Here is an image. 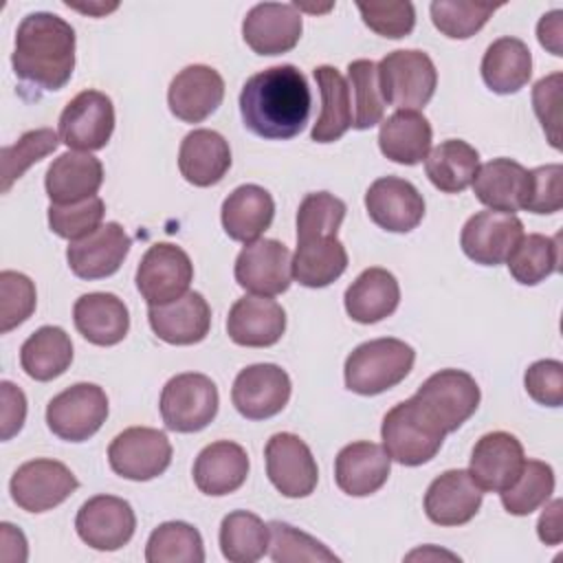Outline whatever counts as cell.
<instances>
[{"label": "cell", "mask_w": 563, "mask_h": 563, "mask_svg": "<svg viewBox=\"0 0 563 563\" xmlns=\"http://www.w3.org/2000/svg\"><path fill=\"white\" fill-rule=\"evenodd\" d=\"M11 64L15 77L33 88H64L75 70V29L55 13H29L18 24Z\"/></svg>", "instance_id": "7a4b0ae2"}, {"label": "cell", "mask_w": 563, "mask_h": 563, "mask_svg": "<svg viewBox=\"0 0 563 563\" xmlns=\"http://www.w3.org/2000/svg\"><path fill=\"white\" fill-rule=\"evenodd\" d=\"M286 330L284 308L260 295L240 297L227 317V334L235 345L244 347H271L275 345Z\"/></svg>", "instance_id": "cb8c5ba5"}, {"label": "cell", "mask_w": 563, "mask_h": 563, "mask_svg": "<svg viewBox=\"0 0 563 563\" xmlns=\"http://www.w3.org/2000/svg\"><path fill=\"white\" fill-rule=\"evenodd\" d=\"M2 394V440H11L24 424L26 418V396L20 387L9 380L0 383Z\"/></svg>", "instance_id": "9f6ffc18"}, {"label": "cell", "mask_w": 563, "mask_h": 563, "mask_svg": "<svg viewBox=\"0 0 563 563\" xmlns=\"http://www.w3.org/2000/svg\"><path fill=\"white\" fill-rule=\"evenodd\" d=\"M147 563H202L205 545L200 532L185 521H165L152 530L145 545Z\"/></svg>", "instance_id": "60d3db41"}, {"label": "cell", "mask_w": 563, "mask_h": 563, "mask_svg": "<svg viewBox=\"0 0 563 563\" xmlns=\"http://www.w3.org/2000/svg\"><path fill=\"white\" fill-rule=\"evenodd\" d=\"M147 321L161 341L169 345H194L209 334L211 308L200 292L187 290L165 306H150Z\"/></svg>", "instance_id": "d4e9b609"}, {"label": "cell", "mask_w": 563, "mask_h": 563, "mask_svg": "<svg viewBox=\"0 0 563 563\" xmlns=\"http://www.w3.org/2000/svg\"><path fill=\"white\" fill-rule=\"evenodd\" d=\"M521 238L523 222L515 213L484 209L464 222L460 246L475 264L497 266L508 260Z\"/></svg>", "instance_id": "9a60e30c"}, {"label": "cell", "mask_w": 563, "mask_h": 563, "mask_svg": "<svg viewBox=\"0 0 563 563\" xmlns=\"http://www.w3.org/2000/svg\"><path fill=\"white\" fill-rule=\"evenodd\" d=\"M103 165L90 152H64L46 169L44 187L53 205H75L97 196Z\"/></svg>", "instance_id": "4316f807"}, {"label": "cell", "mask_w": 563, "mask_h": 563, "mask_svg": "<svg viewBox=\"0 0 563 563\" xmlns=\"http://www.w3.org/2000/svg\"><path fill=\"white\" fill-rule=\"evenodd\" d=\"M347 268V251L336 235L297 240L292 277L306 288H325Z\"/></svg>", "instance_id": "8d00e7d4"}, {"label": "cell", "mask_w": 563, "mask_h": 563, "mask_svg": "<svg viewBox=\"0 0 563 563\" xmlns=\"http://www.w3.org/2000/svg\"><path fill=\"white\" fill-rule=\"evenodd\" d=\"M231 167V147L216 130H191L178 150L180 176L194 187H211L224 178Z\"/></svg>", "instance_id": "f546056e"}, {"label": "cell", "mask_w": 563, "mask_h": 563, "mask_svg": "<svg viewBox=\"0 0 563 563\" xmlns=\"http://www.w3.org/2000/svg\"><path fill=\"white\" fill-rule=\"evenodd\" d=\"M194 264L189 255L169 242L152 244L139 262L136 288L147 306H165L189 290Z\"/></svg>", "instance_id": "8fae6325"}, {"label": "cell", "mask_w": 563, "mask_h": 563, "mask_svg": "<svg viewBox=\"0 0 563 563\" xmlns=\"http://www.w3.org/2000/svg\"><path fill=\"white\" fill-rule=\"evenodd\" d=\"M526 455L521 442L508 431H490L482 435L468 462V473L482 490L501 493L515 484L523 468Z\"/></svg>", "instance_id": "ffe728a7"}, {"label": "cell", "mask_w": 563, "mask_h": 563, "mask_svg": "<svg viewBox=\"0 0 563 563\" xmlns=\"http://www.w3.org/2000/svg\"><path fill=\"white\" fill-rule=\"evenodd\" d=\"M433 130L418 110H396L378 130V147L383 156L400 165H418L431 152Z\"/></svg>", "instance_id": "d6a6232c"}, {"label": "cell", "mask_w": 563, "mask_h": 563, "mask_svg": "<svg viewBox=\"0 0 563 563\" xmlns=\"http://www.w3.org/2000/svg\"><path fill=\"white\" fill-rule=\"evenodd\" d=\"M319 92H321V112L312 125L310 139L317 143L339 141L354 123L352 95L347 79L334 66H317L312 70Z\"/></svg>", "instance_id": "e575fe53"}, {"label": "cell", "mask_w": 563, "mask_h": 563, "mask_svg": "<svg viewBox=\"0 0 563 563\" xmlns=\"http://www.w3.org/2000/svg\"><path fill=\"white\" fill-rule=\"evenodd\" d=\"M345 312L356 323H378L396 312L400 286L394 273L380 266L365 268L345 290Z\"/></svg>", "instance_id": "1f68e13d"}, {"label": "cell", "mask_w": 563, "mask_h": 563, "mask_svg": "<svg viewBox=\"0 0 563 563\" xmlns=\"http://www.w3.org/2000/svg\"><path fill=\"white\" fill-rule=\"evenodd\" d=\"M532 75V55L523 40L499 37L482 57V79L497 95H515Z\"/></svg>", "instance_id": "d590c367"}, {"label": "cell", "mask_w": 563, "mask_h": 563, "mask_svg": "<svg viewBox=\"0 0 563 563\" xmlns=\"http://www.w3.org/2000/svg\"><path fill=\"white\" fill-rule=\"evenodd\" d=\"M537 37L543 48H548L552 55H563V11H550L545 13L537 24Z\"/></svg>", "instance_id": "6f0895ef"}, {"label": "cell", "mask_w": 563, "mask_h": 563, "mask_svg": "<svg viewBox=\"0 0 563 563\" xmlns=\"http://www.w3.org/2000/svg\"><path fill=\"white\" fill-rule=\"evenodd\" d=\"M275 216L273 196L260 185H240L222 202L220 220L224 233L235 242H255Z\"/></svg>", "instance_id": "4dcf8cb0"}, {"label": "cell", "mask_w": 563, "mask_h": 563, "mask_svg": "<svg viewBox=\"0 0 563 563\" xmlns=\"http://www.w3.org/2000/svg\"><path fill=\"white\" fill-rule=\"evenodd\" d=\"M554 493V471L541 460H526L515 484L499 493L501 506L515 517H526L541 508Z\"/></svg>", "instance_id": "7bdbcfd3"}, {"label": "cell", "mask_w": 563, "mask_h": 563, "mask_svg": "<svg viewBox=\"0 0 563 563\" xmlns=\"http://www.w3.org/2000/svg\"><path fill=\"white\" fill-rule=\"evenodd\" d=\"M77 332L92 345L110 347L125 339L130 330L128 306L112 292H86L73 306Z\"/></svg>", "instance_id": "83f0119b"}, {"label": "cell", "mask_w": 563, "mask_h": 563, "mask_svg": "<svg viewBox=\"0 0 563 563\" xmlns=\"http://www.w3.org/2000/svg\"><path fill=\"white\" fill-rule=\"evenodd\" d=\"M376 68L380 95L389 106L398 110H420L431 101L438 86V70L424 51H391Z\"/></svg>", "instance_id": "8992f818"}, {"label": "cell", "mask_w": 563, "mask_h": 563, "mask_svg": "<svg viewBox=\"0 0 563 563\" xmlns=\"http://www.w3.org/2000/svg\"><path fill=\"white\" fill-rule=\"evenodd\" d=\"M132 240L119 222H106L90 235L75 240L66 249L68 268L79 279H103L114 275L125 255L130 253Z\"/></svg>", "instance_id": "44dd1931"}, {"label": "cell", "mask_w": 563, "mask_h": 563, "mask_svg": "<svg viewBox=\"0 0 563 563\" xmlns=\"http://www.w3.org/2000/svg\"><path fill=\"white\" fill-rule=\"evenodd\" d=\"M110 468L125 479L147 482L172 464L169 438L152 427L123 429L108 446Z\"/></svg>", "instance_id": "30bf717a"}, {"label": "cell", "mask_w": 563, "mask_h": 563, "mask_svg": "<svg viewBox=\"0 0 563 563\" xmlns=\"http://www.w3.org/2000/svg\"><path fill=\"white\" fill-rule=\"evenodd\" d=\"M62 143L59 134L53 132L51 128H40L24 132L13 145L2 147L0 158H2V194L11 189V185L37 161L48 156L51 152L57 150Z\"/></svg>", "instance_id": "bcb514c9"}, {"label": "cell", "mask_w": 563, "mask_h": 563, "mask_svg": "<svg viewBox=\"0 0 563 563\" xmlns=\"http://www.w3.org/2000/svg\"><path fill=\"white\" fill-rule=\"evenodd\" d=\"M224 99L222 75L205 64L185 66L169 84L167 106L185 123H200L211 117Z\"/></svg>", "instance_id": "7402d4cb"}, {"label": "cell", "mask_w": 563, "mask_h": 563, "mask_svg": "<svg viewBox=\"0 0 563 563\" xmlns=\"http://www.w3.org/2000/svg\"><path fill=\"white\" fill-rule=\"evenodd\" d=\"M108 418V396L95 383H77L53 396L46 405L48 429L66 442L92 438Z\"/></svg>", "instance_id": "ba28073f"}, {"label": "cell", "mask_w": 563, "mask_h": 563, "mask_svg": "<svg viewBox=\"0 0 563 563\" xmlns=\"http://www.w3.org/2000/svg\"><path fill=\"white\" fill-rule=\"evenodd\" d=\"M79 539L101 552H112L130 543L136 530L132 506L114 495H95L81 504L75 517Z\"/></svg>", "instance_id": "2e32d148"}, {"label": "cell", "mask_w": 563, "mask_h": 563, "mask_svg": "<svg viewBox=\"0 0 563 563\" xmlns=\"http://www.w3.org/2000/svg\"><path fill=\"white\" fill-rule=\"evenodd\" d=\"M106 205L99 196H92L88 200L75 202V205H53L48 207V227L55 235L64 240H81L97 231L103 222Z\"/></svg>", "instance_id": "681fc988"}, {"label": "cell", "mask_w": 563, "mask_h": 563, "mask_svg": "<svg viewBox=\"0 0 563 563\" xmlns=\"http://www.w3.org/2000/svg\"><path fill=\"white\" fill-rule=\"evenodd\" d=\"M79 482L73 471L57 460H29L11 475V499L26 512H46L64 504Z\"/></svg>", "instance_id": "7c38bea8"}, {"label": "cell", "mask_w": 563, "mask_h": 563, "mask_svg": "<svg viewBox=\"0 0 563 563\" xmlns=\"http://www.w3.org/2000/svg\"><path fill=\"white\" fill-rule=\"evenodd\" d=\"M365 209L376 227L389 233H409L424 218V198L413 183L383 176L365 191Z\"/></svg>", "instance_id": "ac0fdd59"}, {"label": "cell", "mask_w": 563, "mask_h": 563, "mask_svg": "<svg viewBox=\"0 0 563 563\" xmlns=\"http://www.w3.org/2000/svg\"><path fill=\"white\" fill-rule=\"evenodd\" d=\"M347 86L354 99V123L356 130H369L383 121L385 99L378 86V68L372 59H354L347 64Z\"/></svg>", "instance_id": "ee69618b"}, {"label": "cell", "mask_w": 563, "mask_h": 563, "mask_svg": "<svg viewBox=\"0 0 563 563\" xmlns=\"http://www.w3.org/2000/svg\"><path fill=\"white\" fill-rule=\"evenodd\" d=\"M391 471V457L376 442L345 444L334 460V482L350 497H367L383 488Z\"/></svg>", "instance_id": "484cf974"}, {"label": "cell", "mask_w": 563, "mask_h": 563, "mask_svg": "<svg viewBox=\"0 0 563 563\" xmlns=\"http://www.w3.org/2000/svg\"><path fill=\"white\" fill-rule=\"evenodd\" d=\"M249 477V455L231 440L207 444L194 462V482L200 493L222 497L235 493Z\"/></svg>", "instance_id": "f1b7e54d"}, {"label": "cell", "mask_w": 563, "mask_h": 563, "mask_svg": "<svg viewBox=\"0 0 563 563\" xmlns=\"http://www.w3.org/2000/svg\"><path fill=\"white\" fill-rule=\"evenodd\" d=\"M563 207V167L541 165L528 172L523 209L532 213H556Z\"/></svg>", "instance_id": "f5cc1de1"}, {"label": "cell", "mask_w": 563, "mask_h": 563, "mask_svg": "<svg viewBox=\"0 0 563 563\" xmlns=\"http://www.w3.org/2000/svg\"><path fill=\"white\" fill-rule=\"evenodd\" d=\"M114 132V106L101 90H81L59 114L57 134L75 152H97Z\"/></svg>", "instance_id": "9c48e42d"}, {"label": "cell", "mask_w": 563, "mask_h": 563, "mask_svg": "<svg viewBox=\"0 0 563 563\" xmlns=\"http://www.w3.org/2000/svg\"><path fill=\"white\" fill-rule=\"evenodd\" d=\"M310 88L292 64H279L251 75L240 92L244 128L268 141H286L303 132L310 119Z\"/></svg>", "instance_id": "6da1fadb"}, {"label": "cell", "mask_w": 563, "mask_h": 563, "mask_svg": "<svg viewBox=\"0 0 563 563\" xmlns=\"http://www.w3.org/2000/svg\"><path fill=\"white\" fill-rule=\"evenodd\" d=\"M290 376L275 363H255L233 380L231 400L249 420H266L277 416L290 400Z\"/></svg>", "instance_id": "e0dca14e"}, {"label": "cell", "mask_w": 563, "mask_h": 563, "mask_svg": "<svg viewBox=\"0 0 563 563\" xmlns=\"http://www.w3.org/2000/svg\"><path fill=\"white\" fill-rule=\"evenodd\" d=\"M218 405L220 396L216 383L198 372L172 376L158 400L165 427L176 433L202 431L216 418Z\"/></svg>", "instance_id": "52a82bcc"}, {"label": "cell", "mask_w": 563, "mask_h": 563, "mask_svg": "<svg viewBox=\"0 0 563 563\" xmlns=\"http://www.w3.org/2000/svg\"><path fill=\"white\" fill-rule=\"evenodd\" d=\"M561 73L539 79L532 88V108L552 147H561Z\"/></svg>", "instance_id": "db71d44e"}, {"label": "cell", "mask_w": 563, "mask_h": 563, "mask_svg": "<svg viewBox=\"0 0 563 563\" xmlns=\"http://www.w3.org/2000/svg\"><path fill=\"white\" fill-rule=\"evenodd\" d=\"M301 31V11L288 2H260L242 22V37L257 55H282L292 51Z\"/></svg>", "instance_id": "d6986e66"}, {"label": "cell", "mask_w": 563, "mask_h": 563, "mask_svg": "<svg viewBox=\"0 0 563 563\" xmlns=\"http://www.w3.org/2000/svg\"><path fill=\"white\" fill-rule=\"evenodd\" d=\"M471 185L475 198L488 209L515 213L523 209L528 169L512 158H493L477 167Z\"/></svg>", "instance_id": "836d02e7"}, {"label": "cell", "mask_w": 563, "mask_h": 563, "mask_svg": "<svg viewBox=\"0 0 563 563\" xmlns=\"http://www.w3.org/2000/svg\"><path fill=\"white\" fill-rule=\"evenodd\" d=\"M479 167V154L462 139H446L424 158V172L435 189L444 194L464 191Z\"/></svg>", "instance_id": "f35d334b"}, {"label": "cell", "mask_w": 563, "mask_h": 563, "mask_svg": "<svg viewBox=\"0 0 563 563\" xmlns=\"http://www.w3.org/2000/svg\"><path fill=\"white\" fill-rule=\"evenodd\" d=\"M266 475L271 484L290 499L308 497L319 482V468L310 446L295 433L282 431L264 446Z\"/></svg>", "instance_id": "4fadbf2b"}, {"label": "cell", "mask_w": 563, "mask_h": 563, "mask_svg": "<svg viewBox=\"0 0 563 563\" xmlns=\"http://www.w3.org/2000/svg\"><path fill=\"white\" fill-rule=\"evenodd\" d=\"M220 550L231 563H255L268 552V526L249 510H233L220 523Z\"/></svg>", "instance_id": "ab89813d"}, {"label": "cell", "mask_w": 563, "mask_h": 563, "mask_svg": "<svg viewBox=\"0 0 563 563\" xmlns=\"http://www.w3.org/2000/svg\"><path fill=\"white\" fill-rule=\"evenodd\" d=\"M345 211V202L328 191L308 194L297 211V240L336 235Z\"/></svg>", "instance_id": "c3c4849f"}, {"label": "cell", "mask_w": 563, "mask_h": 563, "mask_svg": "<svg viewBox=\"0 0 563 563\" xmlns=\"http://www.w3.org/2000/svg\"><path fill=\"white\" fill-rule=\"evenodd\" d=\"M416 361L409 343L391 336L361 343L345 358V387L361 396H376L407 378Z\"/></svg>", "instance_id": "3957f363"}, {"label": "cell", "mask_w": 563, "mask_h": 563, "mask_svg": "<svg viewBox=\"0 0 563 563\" xmlns=\"http://www.w3.org/2000/svg\"><path fill=\"white\" fill-rule=\"evenodd\" d=\"M356 9L367 29L389 40L407 37L416 26V9L411 2H356Z\"/></svg>", "instance_id": "816d5d0a"}, {"label": "cell", "mask_w": 563, "mask_h": 563, "mask_svg": "<svg viewBox=\"0 0 563 563\" xmlns=\"http://www.w3.org/2000/svg\"><path fill=\"white\" fill-rule=\"evenodd\" d=\"M35 286L33 282L15 271L0 273V332L7 334L24 323L35 310Z\"/></svg>", "instance_id": "f907efd6"}, {"label": "cell", "mask_w": 563, "mask_h": 563, "mask_svg": "<svg viewBox=\"0 0 563 563\" xmlns=\"http://www.w3.org/2000/svg\"><path fill=\"white\" fill-rule=\"evenodd\" d=\"M235 282L260 297H275L290 288L292 257L286 244L277 240L249 242L235 260Z\"/></svg>", "instance_id": "5bb4252c"}, {"label": "cell", "mask_w": 563, "mask_h": 563, "mask_svg": "<svg viewBox=\"0 0 563 563\" xmlns=\"http://www.w3.org/2000/svg\"><path fill=\"white\" fill-rule=\"evenodd\" d=\"M482 497L484 490L468 471L451 468L429 484L424 493V515L435 526H462L477 515Z\"/></svg>", "instance_id": "603a6c76"}, {"label": "cell", "mask_w": 563, "mask_h": 563, "mask_svg": "<svg viewBox=\"0 0 563 563\" xmlns=\"http://www.w3.org/2000/svg\"><path fill=\"white\" fill-rule=\"evenodd\" d=\"M444 435L446 433L416 407L413 398L394 405L380 424L387 455L402 466H420L433 460L442 449Z\"/></svg>", "instance_id": "5b68a950"}, {"label": "cell", "mask_w": 563, "mask_h": 563, "mask_svg": "<svg viewBox=\"0 0 563 563\" xmlns=\"http://www.w3.org/2000/svg\"><path fill=\"white\" fill-rule=\"evenodd\" d=\"M506 262L515 282L534 286L559 271V235L528 233L517 242Z\"/></svg>", "instance_id": "b9f144b4"}, {"label": "cell", "mask_w": 563, "mask_h": 563, "mask_svg": "<svg viewBox=\"0 0 563 563\" xmlns=\"http://www.w3.org/2000/svg\"><path fill=\"white\" fill-rule=\"evenodd\" d=\"M411 398L438 429L451 433L477 411L482 394L468 372L449 367L431 374Z\"/></svg>", "instance_id": "277c9868"}, {"label": "cell", "mask_w": 563, "mask_h": 563, "mask_svg": "<svg viewBox=\"0 0 563 563\" xmlns=\"http://www.w3.org/2000/svg\"><path fill=\"white\" fill-rule=\"evenodd\" d=\"M523 385L528 396L545 407L563 405V363L554 358H543L532 363L523 374Z\"/></svg>", "instance_id": "11a10c76"}, {"label": "cell", "mask_w": 563, "mask_h": 563, "mask_svg": "<svg viewBox=\"0 0 563 563\" xmlns=\"http://www.w3.org/2000/svg\"><path fill=\"white\" fill-rule=\"evenodd\" d=\"M561 508L563 501L561 499H552L545 510L539 517L537 523V534L545 545H559L563 539V528H561Z\"/></svg>", "instance_id": "680465c9"}, {"label": "cell", "mask_w": 563, "mask_h": 563, "mask_svg": "<svg viewBox=\"0 0 563 563\" xmlns=\"http://www.w3.org/2000/svg\"><path fill=\"white\" fill-rule=\"evenodd\" d=\"M497 9L499 4H479L462 0H435L429 7L433 26L451 40L473 37Z\"/></svg>", "instance_id": "7dc6e473"}, {"label": "cell", "mask_w": 563, "mask_h": 563, "mask_svg": "<svg viewBox=\"0 0 563 563\" xmlns=\"http://www.w3.org/2000/svg\"><path fill=\"white\" fill-rule=\"evenodd\" d=\"M268 554L275 563H334L339 556L314 537L284 521L268 523Z\"/></svg>", "instance_id": "f6af8a7d"}, {"label": "cell", "mask_w": 563, "mask_h": 563, "mask_svg": "<svg viewBox=\"0 0 563 563\" xmlns=\"http://www.w3.org/2000/svg\"><path fill=\"white\" fill-rule=\"evenodd\" d=\"M73 363L70 336L57 325L37 328L20 347V365L33 380L46 383L62 376Z\"/></svg>", "instance_id": "74e56055"}]
</instances>
